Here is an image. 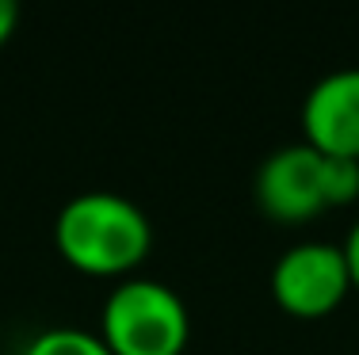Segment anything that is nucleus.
<instances>
[{"instance_id": "6", "label": "nucleus", "mask_w": 359, "mask_h": 355, "mask_svg": "<svg viewBox=\"0 0 359 355\" xmlns=\"http://www.w3.org/2000/svg\"><path fill=\"white\" fill-rule=\"evenodd\" d=\"M23 355H115L104 336L88 328H46L27 344Z\"/></svg>"}, {"instance_id": "9", "label": "nucleus", "mask_w": 359, "mask_h": 355, "mask_svg": "<svg viewBox=\"0 0 359 355\" xmlns=\"http://www.w3.org/2000/svg\"><path fill=\"white\" fill-rule=\"evenodd\" d=\"M15 20H20V8H15V0H0V42L12 35Z\"/></svg>"}, {"instance_id": "1", "label": "nucleus", "mask_w": 359, "mask_h": 355, "mask_svg": "<svg viewBox=\"0 0 359 355\" xmlns=\"http://www.w3.org/2000/svg\"><path fill=\"white\" fill-rule=\"evenodd\" d=\"M57 249L84 272H126L149 252L153 230L138 202L115 191L69 199L54 225Z\"/></svg>"}, {"instance_id": "7", "label": "nucleus", "mask_w": 359, "mask_h": 355, "mask_svg": "<svg viewBox=\"0 0 359 355\" xmlns=\"http://www.w3.org/2000/svg\"><path fill=\"white\" fill-rule=\"evenodd\" d=\"M325 195L329 202H348L359 195V160L325 153Z\"/></svg>"}, {"instance_id": "8", "label": "nucleus", "mask_w": 359, "mask_h": 355, "mask_svg": "<svg viewBox=\"0 0 359 355\" xmlns=\"http://www.w3.org/2000/svg\"><path fill=\"white\" fill-rule=\"evenodd\" d=\"M344 256H348V272H352V283H359V222L352 225L344 241Z\"/></svg>"}, {"instance_id": "2", "label": "nucleus", "mask_w": 359, "mask_h": 355, "mask_svg": "<svg viewBox=\"0 0 359 355\" xmlns=\"http://www.w3.org/2000/svg\"><path fill=\"white\" fill-rule=\"evenodd\" d=\"M104 340L115 355H180L187 344L184 298L161 279H123L107 294Z\"/></svg>"}, {"instance_id": "3", "label": "nucleus", "mask_w": 359, "mask_h": 355, "mask_svg": "<svg viewBox=\"0 0 359 355\" xmlns=\"http://www.w3.org/2000/svg\"><path fill=\"white\" fill-rule=\"evenodd\" d=\"M348 283H352L348 256L340 244L329 241L290 244L271 267V291H276L279 306L302 317L329 314L344 298Z\"/></svg>"}, {"instance_id": "5", "label": "nucleus", "mask_w": 359, "mask_h": 355, "mask_svg": "<svg viewBox=\"0 0 359 355\" xmlns=\"http://www.w3.org/2000/svg\"><path fill=\"white\" fill-rule=\"evenodd\" d=\"M302 126L313 149L359 160V65L332 69L306 92Z\"/></svg>"}, {"instance_id": "4", "label": "nucleus", "mask_w": 359, "mask_h": 355, "mask_svg": "<svg viewBox=\"0 0 359 355\" xmlns=\"http://www.w3.org/2000/svg\"><path fill=\"white\" fill-rule=\"evenodd\" d=\"M256 199L268 214L298 222V218H313L321 207H329L325 195V153L313 149L310 141L276 149L260 165L256 176Z\"/></svg>"}]
</instances>
